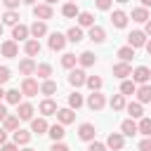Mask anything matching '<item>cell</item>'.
<instances>
[{
  "label": "cell",
  "mask_w": 151,
  "mask_h": 151,
  "mask_svg": "<svg viewBox=\"0 0 151 151\" xmlns=\"http://www.w3.org/2000/svg\"><path fill=\"white\" fill-rule=\"evenodd\" d=\"M52 5H47V2H42V5H33V17L35 19H40V21H47V19H52Z\"/></svg>",
  "instance_id": "cell-1"
},
{
  "label": "cell",
  "mask_w": 151,
  "mask_h": 151,
  "mask_svg": "<svg viewBox=\"0 0 151 151\" xmlns=\"http://www.w3.org/2000/svg\"><path fill=\"white\" fill-rule=\"evenodd\" d=\"M66 40H68V38H66L64 33H59V31L50 33V50H52V52H59V50H64Z\"/></svg>",
  "instance_id": "cell-2"
},
{
  "label": "cell",
  "mask_w": 151,
  "mask_h": 151,
  "mask_svg": "<svg viewBox=\"0 0 151 151\" xmlns=\"http://www.w3.org/2000/svg\"><path fill=\"white\" fill-rule=\"evenodd\" d=\"M104 104H106V99H104V94H101L99 90H94V92L87 97V106H90L92 111H101V109H104Z\"/></svg>",
  "instance_id": "cell-3"
},
{
  "label": "cell",
  "mask_w": 151,
  "mask_h": 151,
  "mask_svg": "<svg viewBox=\"0 0 151 151\" xmlns=\"http://www.w3.org/2000/svg\"><path fill=\"white\" fill-rule=\"evenodd\" d=\"M0 52H2V57L14 59V57L19 54V45H17V40H5V42L0 45Z\"/></svg>",
  "instance_id": "cell-4"
},
{
  "label": "cell",
  "mask_w": 151,
  "mask_h": 151,
  "mask_svg": "<svg viewBox=\"0 0 151 151\" xmlns=\"http://www.w3.org/2000/svg\"><path fill=\"white\" fill-rule=\"evenodd\" d=\"M40 92V87H38V83L28 76V78H24V83H21V94H26V97H35Z\"/></svg>",
  "instance_id": "cell-5"
},
{
  "label": "cell",
  "mask_w": 151,
  "mask_h": 151,
  "mask_svg": "<svg viewBox=\"0 0 151 151\" xmlns=\"http://www.w3.org/2000/svg\"><path fill=\"white\" fill-rule=\"evenodd\" d=\"M94 134H97V130H94L92 123H83V125L78 127V137H80L83 142H94Z\"/></svg>",
  "instance_id": "cell-6"
},
{
  "label": "cell",
  "mask_w": 151,
  "mask_h": 151,
  "mask_svg": "<svg viewBox=\"0 0 151 151\" xmlns=\"http://www.w3.org/2000/svg\"><path fill=\"white\" fill-rule=\"evenodd\" d=\"M127 45L130 47H144L146 45V33L144 31H132L127 35Z\"/></svg>",
  "instance_id": "cell-7"
},
{
  "label": "cell",
  "mask_w": 151,
  "mask_h": 151,
  "mask_svg": "<svg viewBox=\"0 0 151 151\" xmlns=\"http://www.w3.org/2000/svg\"><path fill=\"white\" fill-rule=\"evenodd\" d=\"M132 80H134V83H142V85H146V83L151 80V71H149L146 66H137V68L132 71Z\"/></svg>",
  "instance_id": "cell-8"
},
{
  "label": "cell",
  "mask_w": 151,
  "mask_h": 151,
  "mask_svg": "<svg viewBox=\"0 0 151 151\" xmlns=\"http://www.w3.org/2000/svg\"><path fill=\"white\" fill-rule=\"evenodd\" d=\"M85 80H87V76H85V71H83V68H73V71L68 73V83H71L73 87L85 85Z\"/></svg>",
  "instance_id": "cell-9"
},
{
  "label": "cell",
  "mask_w": 151,
  "mask_h": 151,
  "mask_svg": "<svg viewBox=\"0 0 151 151\" xmlns=\"http://www.w3.org/2000/svg\"><path fill=\"white\" fill-rule=\"evenodd\" d=\"M106 146H109V149H113V151H120V149L125 146L123 134H120V132H111V134H109V139H106Z\"/></svg>",
  "instance_id": "cell-10"
},
{
  "label": "cell",
  "mask_w": 151,
  "mask_h": 151,
  "mask_svg": "<svg viewBox=\"0 0 151 151\" xmlns=\"http://www.w3.org/2000/svg\"><path fill=\"white\" fill-rule=\"evenodd\" d=\"M113 76L116 78H127V76H132V66L127 64V61H120V64H113Z\"/></svg>",
  "instance_id": "cell-11"
},
{
  "label": "cell",
  "mask_w": 151,
  "mask_h": 151,
  "mask_svg": "<svg viewBox=\"0 0 151 151\" xmlns=\"http://www.w3.org/2000/svg\"><path fill=\"white\" fill-rule=\"evenodd\" d=\"M57 120L61 123V125H68V123H73L76 120V113H73V109L68 106V109H59L57 111Z\"/></svg>",
  "instance_id": "cell-12"
},
{
  "label": "cell",
  "mask_w": 151,
  "mask_h": 151,
  "mask_svg": "<svg viewBox=\"0 0 151 151\" xmlns=\"http://www.w3.org/2000/svg\"><path fill=\"white\" fill-rule=\"evenodd\" d=\"M111 24H113L116 28H125V26H127V14H125L123 9H116V12L111 14Z\"/></svg>",
  "instance_id": "cell-13"
},
{
  "label": "cell",
  "mask_w": 151,
  "mask_h": 151,
  "mask_svg": "<svg viewBox=\"0 0 151 151\" xmlns=\"http://www.w3.org/2000/svg\"><path fill=\"white\" fill-rule=\"evenodd\" d=\"M28 28H31V35H33V38H42V35L47 33V24H45V21H40V19H35Z\"/></svg>",
  "instance_id": "cell-14"
},
{
  "label": "cell",
  "mask_w": 151,
  "mask_h": 151,
  "mask_svg": "<svg viewBox=\"0 0 151 151\" xmlns=\"http://www.w3.org/2000/svg\"><path fill=\"white\" fill-rule=\"evenodd\" d=\"M87 38H90L92 42H104V40H106V31H104L101 26H90Z\"/></svg>",
  "instance_id": "cell-15"
},
{
  "label": "cell",
  "mask_w": 151,
  "mask_h": 151,
  "mask_svg": "<svg viewBox=\"0 0 151 151\" xmlns=\"http://www.w3.org/2000/svg\"><path fill=\"white\" fill-rule=\"evenodd\" d=\"M17 116H19L21 120H31V118H33V106L26 104V101L17 104Z\"/></svg>",
  "instance_id": "cell-16"
},
{
  "label": "cell",
  "mask_w": 151,
  "mask_h": 151,
  "mask_svg": "<svg viewBox=\"0 0 151 151\" xmlns=\"http://www.w3.org/2000/svg\"><path fill=\"white\" fill-rule=\"evenodd\" d=\"M47 130H50V125H47L45 118H33V120H31V132H35V134H45Z\"/></svg>",
  "instance_id": "cell-17"
},
{
  "label": "cell",
  "mask_w": 151,
  "mask_h": 151,
  "mask_svg": "<svg viewBox=\"0 0 151 151\" xmlns=\"http://www.w3.org/2000/svg\"><path fill=\"white\" fill-rule=\"evenodd\" d=\"M28 33H31V28L28 26H24V24H17L14 28H12V38L19 42V40H26L28 38Z\"/></svg>",
  "instance_id": "cell-18"
},
{
  "label": "cell",
  "mask_w": 151,
  "mask_h": 151,
  "mask_svg": "<svg viewBox=\"0 0 151 151\" xmlns=\"http://www.w3.org/2000/svg\"><path fill=\"white\" fill-rule=\"evenodd\" d=\"M19 73H21V76H26V78H28L31 73H35V61H33L31 57H26V59L19 64Z\"/></svg>",
  "instance_id": "cell-19"
},
{
  "label": "cell",
  "mask_w": 151,
  "mask_h": 151,
  "mask_svg": "<svg viewBox=\"0 0 151 151\" xmlns=\"http://www.w3.org/2000/svg\"><path fill=\"white\" fill-rule=\"evenodd\" d=\"M120 130H123V134H127V137H132V134H137V132H139V127H137L134 118L123 120V123H120Z\"/></svg>",
  "instance_id": "cell-20"
},
{
  "label": "cell",
  "mask_w": 151,
  "mask_h": 151,
  "mask_svg": "<svg viewBox=\"0 0 151 151\" xmlns=\"http://www.w3.org/2000/svg\"><path fill=\"white\" fill-rule=\"evenodd\" d=\"M125 109H127V113H130V118H142V116H144V109H142V101H130V104H125Z\"/></svg>",
  "instance_id": "cell-21"
},
{
  "label": "cell",
  "mask_w": 151,
  "mask_h": 151,
  "mask_svg": "<svg viewBox=\"0 0 151 151\" xmlns=\"http://www.w3.org/2000/svg\"><path fill=\"white\" fill-rule=\"evenodd\" d=\"M59 109H57V104L52 101V99H45V101H40V113L42 116H54Z\"/></svg>",
  "instance_id": "cell-22"
},
{
  "label": "cell",
  "mask_w": 151,
  "mask_h": 151,
  "mask_svg": "<svg viewBox=\"0 0 151 151\" xmlns=\"http://www.w3.org/2000/svg\"><path fill=\"white\" fill-rule=\"evenodd\" d=\"M47 134H50L54 142H61V139H64V134H66V130H64V125H61V123H57V125H52V127L47 130Z\"/></svg>",
  "instance_id": "cell-23"
},
{
  "label": "cell",
  "mask_w": 151,
  "mask_h": 151,
  "mask_svg": "<svg viewBox=\"0 0 151 151\" xmlns=\"http://www.w3.org/2000/svg\"><path fill=\"white\" fill-rule=\"evenodd\" d=\"M137 101H142V104H149L151 101V85L137 87Z\"/></svg>",
  "instance_id": "cell-24"
},
{
  "label": "cell",
  "mask_w": 151,
  "mask_h": 151,
  "mask_svg": "<svg viewBox=\"0 0 151 151\" xmlns=\"http://www.w3.org/2000/svg\"><path fill=\"white\" fill-rule=\"evenodd\" d=\"M132 21H137V24H146V21H149V12H146V7H137V9H132Z\"/></svg>",
  "instance_id": "cell-25"
},
{
  "label": "cell",
  "mask_w": 151,
  "mask_h": 151,
  "mask_svg": "<svg viewBox=\"0 0 151 151\" xmlns=\"http://www.w3.org/2000/svg\"><path fill=\"white\" fill-rule=\"evenodd\" d=\"M26 54L28 57H35V54H40V42H38V38H31V40H26Z\"/></svg>",
  "instance_id": "cell-26"
},
{
  "label": "cell",
  "mask_w": 151,
  "mask_h": 151,
  "mask_svg": "<svg viewBox=\"0 0 151 151\" xmlns=\"http://www.w3.org/2000/svg\"><path fill=\"white\" fill-rule=\"evenodd\" d=\"M61 14H64V17H68V19H73V17H78V14H80V9H78V5H76V2H66V5L61 7Z\"/></svg>",
  "instance_id": "cell-27"
},
{
  "label": "cell",
  "mask_w": 151,
  "mask_h": 151,
  "mask_svg": "<svg viewBox=\"0 0 151 151\" xmlns=\"http://www.w3.org/2000/svg\"><path fill=\"white\" fill-rule=\"evenodd\" d=\"M66 38H68L71 42H80L85 35H83V28H80V26H71V28H68V33H66Z\"/></svg>",
  "instance_id": "cell-28"
},
{
  "label": "cell",
  "mask_w": 151,
  "mask_h": 151,
  "mask_svg": "<svg viewBox=\"0 0 151 151\" xmlns=\"http://www.w3.org/2000/svg\"><path fill=\"white\" fill-rule=\"evenodd\" d=\"M78 24H80V26H87V28L94 26V14H92V12H80V14H78Z\"/></svg>",
  "instance_id": "cell-29"
},
{
  "label": "cell",
  "mask_w": 151,
  "mask_h": 151,
  "mask_svg": "<svg viewBox=\"0 0 151 151\" xmlns=\"http://www.w3.org/2000/svg\"><path fill=\"white\" fill-rule=\"evenodd\" d=\"M35 76L42 78V80H47V78L52 76V66H50V64H38V66H35Z\"/></svg>",
  "instance_id": "cell-30"
},
{
  "label": "cell",
  "mask_w": 151,
  "mask_h": 151,
  "mask_svg": "<svg viewBox=\"0 0 151 151\" xmlns=\"http://www.w3.org/2000/svg\"><path fill=\"white\" fill-rule=\"evenodd\" d=\"M28 142H31L28 130H14V144H28Z\"/></svg>",
  "instance_id": "cell-31"
},
{
  "label": "cell",
  "mask_w": 151,
  "mask_h": 151,
  "mask_svg": "<svg viewBox=\"0 0 151 151\" xmlns=\"http://www.w3.org/2000/svg\"><path fill=\"white\" fill-rule=\"evenodd\" d=\"M137 127H139V132L144 134V137H151V118H139V123H137Z\"/></svg>",
  "instance_id": "cell-32"
},
{
  "label": "cell",
  "mask_w": 151,
  "mask_h": 151,
  "mask_svg": "<svg viewBox=\"0 0 151 151\" xmlns=\"http://www.w3.org/2000/svg\"><path fill=\"white\" fill-rule=\"evenodd\" d=\"M17 21H19V14H17L14 9H7V12L2 14V24H7V26H17Z\"/></svg>",
  "instance_id": "cell-33"
},
{
  "label": "cell",
  "mask_w": 151,
  "mask_h": 151,
  "mask_svg": "<svg viewBox=\"0 0 151 151\" xmlns=\"http://www.w3.org/2000/svg\"><path fill=\"white\" fill-rule=\"evenodd\" d=\"M137 92V83L134 80H123V85H120V94H134Z\"/></svg>",
  "instance_id": "cell-34"
},
{
  "label": "cell",
  "mask_w": 151,
  "mask_h": 151,
  "mask_svg": "<svg viewBox=\"0 0 151 151\" xmlns=\"http://www.w3.org/2000/svg\"><path fill=\"white\" fill-rule=\"evenodd\" d=\"M111 109L113 111H123L125 109V94H113L111 97Z\"/></svg>",
  "instance_id": "cell-35"
},
{
  "label": "cell",
  "mask_w": 151,
  "mask_h": 151,
  "mask_svg": "<svg viewBox=\"0 0 151 151\" xmlns=\"http://www.w3.org/2000/svg\"><path fill=\"white\" fill-rule=\"evenodd\" d=\"M19 116H7L2 123H5V130H9V132H14V130H19Z\"/></svg>",
  "instance_id": "cell-36"
},
{
  "label": "cell",
  "mask_w": 151,
  "mask_h": 151,
  "mask_svg": "<svg viewBox=\"0 0 151 151\" xmlns=\"http://www.w3.org/2000/svg\"><path fill=\"white\" fill-rule=\"evenodd\" d=\"M118 57H120V61H130V59L134 57V47H130V45L120 47V50H118Z\"/></svg>",
  "instance_id": "cell-37"
},
{
  "label": "cell",
  "mask_w": 151,
  "mask_h": 151,
  "mask_svg": "<svg viewBox=\"0 0 151 151\" xmlns=\"http://www.w3.org/2000/svg\"><path fill=\"white\" fill-rule=\"evenodd\" d=\"M78 61H80V66H94V61H97V57H94L92 52H83V54L78 57Z\"/></svg>",
  "instance_id": "cell-38"
},
{
  "label": "cell",
  "mask_w": 151,
  "mask_h": 151,
  "mask_svg": "<svg viewBox=\"0 0 151 151\" xmlns=\"http://www.w3.org/2000/svg\"><path fill=\"white\" fill-rule=\"evenodd\" d=\"M40 92H42V94H47V97H50V94H54V92H57V83L47 78V80L40 85Z\"/></svg>",
  "instance_id": "cell-39"
},
{
  "label": "cell",
  "mask_w": 151,
  "mask_h": 151,
  "mask_svg": "<svg viewBox=\"0 0 151 151\" xmlns=\"http://www.w3.org/2000/svg\"><path fill=\"white\" fill-rule=\"evenodd\" d=\"M76 61H78V57H76V54H71V52H66V54L61 57V66H64V68H73V66H76Z\"/></svg>",
  "instance_id": "cell-40"
},
{
  "label": "cell",
  "mask_w": 151,
  "mask_h": 151,
  "mask_svg": "<svg viewBox=\"0 0 151 151\" xmlns=\"http://www.w3.org/2000/svg\"><path fill=\"white\" fill-rule=\"evenodd\" d=\"M85 85H87V87L94 92V90H99V87H101V78H99V76H87Z\"/></svg>",
  "instance_id": "cell-41"
},
{
  "label": "cell",
  "mask_w": 151,
  "mask_h": 151,
  "mask_svg": "<svg viewBox=\"0 0 151 151\" xmlns=\"http://www.w3.org/2000/svg\"><path fill=\"white\" fill-rule=\"evenodd\" d=\"M5 99L9 104H21V92L19 90H9V92H5Z\"/></svg>",
  "instance_id": "cell-42"
},
{
  "label": "cell",
  "mask_w": 151,
  "mask_h": 151,
  "mask_svg": "<svg viewBox=\"0 0 151 151\" xmlns=\"http://www.w3.org/2000/svg\"><path fill=\"white\" fill-rule=\"evenodd\" d=\"M68 106H71V109H80V106H83V97H80L78 92H71V94H68Z\"/></svg>",
  "instance_id": "cell-43"
},
{
  "label": "cell",
  "mask_w": 151,
  "mask_h": 151,
  "mask_svg": "<svg viewBox=\"0 0 151 151\" xmlns=\"http://www.w3.org/2000/svg\"><path fill=\"white\" fill-rule=\"evenodd\" d=\"M9 78H12V71H9L7 66H0V85H5Z\"/></svg>",
  "instance_id": "cell-44"
},
{
  "label": "cell",
  "mask_w": 151,
  "mask_h": 151,
  "mask_svg": "<svg viewBox=\"0 0 151 151\" xmlns=\"http://www.w3.org/2000/svg\"><path fill=\"white\" fill-rule=\"evenodd\" d=\"M94 5H97V9H111L113 0H94Z\"/></svg>",
  "instance_id": "cell-45"
},
{
  "label": "cell",
  "mask_w": 151,
  "mask_h": 151,
  "mask_svg": "<svg viewBox=\"0 0 151 151\" xmlns=\"http://www.w3.org/2000/svg\"><path fill=\"white\" fill-rule=\"evenodd\" d=\"M87 151H106V144H99V142H90Z\"/></svg>",
  "instance_id": "cell-46"
},
{
  "label": "cell",
  "mask_w": 151,
  "mask_h": 151,
  "mask_svg": "<svg viewBox=\"0 0 151 151\" xmlns=\"http://www.w3.org/2000/svg\"><path fill=\"white\" fill-rule=\"evenodd\" d=\"M19 2H24V0H2V5H5L7 9H17V7H19Z\"/></svg>",
  "instance_id": "cell-47"
},
{
  "label": "cell",
  "mask_w": 151,
  "mask_h": 151,
  "mask_svg": "<svg viewBox=\"0 0 151 151\" xmlns=\"http://www.w3.org/2000/svg\"><path fill=\"white\" fill-rule=\"evenodd\" d=\"M139 151H151V137H146V139L139 142Z\"/></svg>",
  "instance_id": "cell-48"
},
{
  "label": "cell",
  "mask_w": 151,
  "mask_h": 151,
  "mask_svg": "<svg viewBox=\"0 0 151 151\" xmlns=\"http://www.w3.org/2000/svg\"><path fill=\"white\" fill-rule=\"evenodd\" d=\"M50 151H68V146H66V144H64V142H54V144H52V149H50Z\"/></svg>",
  "instance_id": "cell-49"
},
{
  "label": "cell",
  "mask_w": 151,
  "mask_h": 151,
  "mask_svg": "<svg viewBox=\"0 0 151 151\" xmlns=\"http://www.w3.org/2000/svg\"><path fill=\"white\" fill-rule=\"evenodd\" d=\"M0 151H19V144H7V142H5V144L0 146Z\"/></svg>",
  "instance_id": "cell-50"
},
{
  "label": "cell",
  "mask_w": 151,
  "mask_h": 151,
  "mask_svg": "<svg viewBox=\"0 0 151 151\" xmlns=\"http://www.w3.org/2000/svg\"><path fill=\"white\" fill-rule=\"evenodd\" d=\"M5 139H7V130H5V127H0V146L5 144Z\"/></svg>",
  "instance_id": "cell-51"
},
{
  "label": "cell",
  "mask_w": 151,
  "mask_h": 151,
  "mask_svg": "<svg viewBox=\"0 0 151 151\" xmlns=\"http://www.w3.org/2000/svg\"><path fill=\"white\" fill-rule=\"evenodd\" d=\"M5 118H7V109H5V106H2V104H0V123H2V120H5Z\"/></svg>",
  "instance_id": "cell-52"
},
{
  "label": "cell",
  "mask_w": 151,
  "mask_h": 151,
  "mask_svg": "<svg viewBox=\"0 0 151 151\" xmlns=\"http://www.w3.org/2000/svg\"><path fill=\"white\" fill-rule=\"evenodd\" d=\"M144 26H146V28H144V33H146V35H151V19H149Z\"/></svg>",
  "instance_id": "cell-53"
},
{
  "label": "cell",
  "mask_w": 151,
  "mask_h": 151,
  "mask_svg": "<svg viewBox=\"0 0 151 151\" xmlns=\"http://www.w3.org/2000/svg\"><path fill=\"white\" fill-rule=\"evenodd\" d=\"M142 7H151V0H142Z\"/></svg>",
  "instance_id": "cell-54"
},
{
  "label": "cell",
  "mask_w": 151,
  "mask_h": 151,
  "mask_svg": "<svg viewBox=\"0 0 151 151\" xmlns=\"http://www.w3.org/2000/svg\"><path fill=\"white\" fill-rule=\"evenodd\" d=\"M144 47H146V52H149V57H151V40H149V42H146Z\"/></svg>",
  "instance_id": "cell-55"
},
{
  "label": "cell",
  "mask_w": 151,
  "mask_h": 151,
  "mask_svg": "<svg viewBox=\"0 0 151 151\" xmlns=\"http://www.w3.org/2000/svg\"><path fill=\"white\" fill-rule=\"evenodd\" d=\"M2 97H5V90H2V85H0V99H2Z\"/></svg>",
  "instance_id": "cell-56"
},
{
  "label": "cell",
  "mask_w": 151,
  "mask_h": 151,
  "mask_svg": "<svg viewBox=\"0 0 151 151\" xmlns=\"http://www.w3.org/2000/svg\"><path fill=\"white\" fill-rule=\"evenodd\" d=\"M24 2H26V5H35V0H24Z\"/></svg>",
  "instance_id": "cell-57"
},
{
  "label": "cell",
  "mask_w": 151,
  "mask_h": 151,
  "mask_svg": "<svg viewBox=\"0 0 151 151\" xmlns=\"http://www.w3.org/2000/svg\"><path fill=\"white\" fill-rule=\"evenodd\" d=\"M45 2H47V5H54V2H57V0H45Z\"/></svg>",
  "instance_id": "cell-58"
},
{
  "label": "cell",
  "mask_w": 151,
  "mask_h": 151,
  "mask_svg": "<svg viewBox=\"0 0 151 151\" xmlns=\"http://www.w3.org/2000/svg\"><path fill=\"white\" fill-rule=\"evenodd\" d=\"M116 2H130V0H116Z\"/></svg>",
  "instance_id": "cell-59"
},
{
  "label": "cell",
  "mask_w": 151,
  "mask_h": 151,
  "mask_svg": "<svg viewBox=\"0 0 151 151\" xmlns=\"http://www.w3.org/2000/svg\"><path fill=\"white\" fill-rule=\"evenodd\" d=\"M21 151H33V149H28V146H26V149H21Z\"/></svg>",
  "instance_id": "cell-60"
},
{
  "label": "cell",
  "mask_w": 151,
  "mask_h": 151,
  "mask_svg": "<svg viewBox=\"0 0 151 151\" xmlns=\"http://www.w3.org/2000/svg\"><path fill=\"white\" fill-rule=\"evenodd\" d=\"M0 35H2V24H0Z\"/></svg>",
  "instance_id": "cell-61"
},
{
  "label": "cell",
  "mask_w": 151,
  "mask_h": 151,
  "mask_svg": "<svg viewBox=\"0 0 151 151\" xmlns=\"http://www.w3.org/2000/svg\"><path fill=\"white\" fill-rule=\"evenodd\" d=\"M68 2H78V0H68Z\"/></svg>",
  "instance_id": "cell-62"
}]
</instances>
